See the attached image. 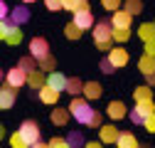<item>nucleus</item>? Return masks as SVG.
Returning <instances> with one entry per match:
<instances>
[{
    "instance_id": "obj_1",
    "label": "nucleus",
    "mask_w": 155,
    "mask_h": 148,
    "mask_svg": "<svg viewBox=\"0 0 155 148\" xmlns=\"http://www.w3.org/2000/svg\"><path fill=\"white\" fill-rule=\"evenodd\" d=\"M94 45H96V49H101V52H111L113 49V25H111V20H99L94 25Z\"/></svg>"
},
{
    "instance_id": "obj_2",
    "label": "nucleus",
    "mask_w": 155,
    "mask_h": 148,
    "mask_svg": "<svg viewBox=\"0 0 155 148\" xmlns=\"http://www.w3.org/2000/svg\"><path fill=\"white\" fill-rule=\"evenodd\" d=\"M67 109H69L71 119H76V123H81V126H89L94 111H96V109H91V104H89L86 99H81V96H74Z\"/></svg>"
},
{
    "instance_id": "obj_3",
    "label": "nucleus",
    "mask_w": 155,
    "mask_h": 148,
    "mask_svg": "<svg viewBox=\"0 0 155 148\" xmlns=\"http://www.w3.org/2000/svg\"><path fill=\"white\" fill-rule=\"evenodd\" d=\"M153 114H155V104H153V101H145V104H135V109L128 111V119H130L135 126H143L145 119L153 116Z\"/></svg>"
},
{
    "instance_id": "obj_4",
    "label": "nucleus",
    "mask_w": 155,
    "mask_h": 148,
    "mask_svg": "<svg viewBox=\"0 0 155 148\" xmlns=\"http://www.w3.org/2000/svg\"><path fill=\"white\" fill-rule=\"evenodd\" d=\"M17 131H20V133H22V138L30 143V148H32L35 143H40V123H37V121H32V119L22 121Z\"/></svg>"
},
{
    "instance_id": "obj_5",
    "label": "nucleus",
    "mask_w": 155,
    "mask_h": 148,
    "mask_svg": "<svg viewBox=\"0 0 155 148\" xmlns=\"http://www.w3.org/2000/svg\"><path fill=\"white\" fill-rule=\"evenodd\" d=\"M5 84H10L12 89H20V86H25L27 84V72L22 69V67H12V69H8L5 72Z\"/></svg>"
},
{
    "instance_id": "obj_6",
    "label": "nucleus",
    "mask_w": 155,
    "mask_h": 148,
    "mask_svg": "<svg viewBox=\"0 0 155 148\" xmlns=\"http://www.w3.org/2000/svg\"><path fill=\"white\" fill-rule=\"evenodd\" d=\"M106 57H108V62H111L116 69H121V67H126V64L130 62L128 49H126V47H121V45H113V49L106 54Z\"/></svg>"
},
{
    "instance_id": "obj_7",
    "label": "nucleus",
    "mask_w": 155,
    "mask_h": 148,
    "mask_svg": "<svg viewBox=\"0 0 155 148\" xmlns=\"http://www.w3.org/2000/svg\"><path fill=\"white\" fill-rule=\"evenodd\" d=\"M30 54L40 62V59H45L47 54H49V42L45 40V37H32L30 40Z\"/></svg>"
},
{
    "instance_id": "obj_8",
    "label": "nucleus",
    "mask_w": 155,
    "mask_h": 148,
    "mask_svg": "<svg viewBox=\"0 0 155 148\" xmlns=\"http://www.w3.org/2000/svg\"><path fill=\"white\" fill-rule=\"evenodd\" d=\"M15 99H17V89H12L10 84L0 86V111H10L15 106Z\"/></svg>"
},
{
    "instance_id": "obj_9",
    "label": "nucleus",
    "mask_w": 155,
    "mask_h": 148,
    "mask_svg": "<svg viewBox=\"0 0 155 148\" xmlns=\"http://www.w3.org/2000/svg\"><path fill=\"white\" fill-rule=\"evenodd\" d=\"M118 136H121V131H118V128H116L113 123H106V126H101V128H99V141H101L104 146H116Z\"/></svg>"
},
{
    "instance_id": "obj_10",
    "label": "nucleus",
    "mask_w": 155,
    "mask_h": 148,
    "mask_svg": "<svg viewBox=\"0 0 155 148\" xmlns=\"http://www.w3.org/2000/svg\"><path fill=\"white\" fill-rule=\"evenodd\" d=\"M71 22L79 27V30H94V15H91V10H79V12H74V17H71Z\"/></svg>"
},
{
    "instance_id": "obj_11",
    "label": "nucleus",
    "mask_w": 155,
    "mask_h": 148,
    "mask_svg": "<svg viewBox=\"0 0 155 148\" xmlns=\"http://www.w3.org/2000/svg\"><path fill=\"white\" fill-rule=\"evenodd\" d=\"M37 94H40V101H42V104H47V106H59V94H62V91H57V89H52V86H42Z\"/></svg>"
},
{
    "instance_id": "obj_12",
    "label": "nucleus",
    "mask_w": 155,
    "mask_h": 148,
    "mask_svg": "<svg viewBox=\"0 0 155 148\" xmlns=\"http://www.w3.org/2000/svg\"><path fill=\"white\" fill-rule=\"evenodd\" d=\"M106 114H108V119H113V121H121V119L128 116V109H126L123 101H111V104L106 106Z\"/></svg>"
},
{
    "instance_id": "obj_13",
    "label": "nucleus",
    "mask_w": 155,
    "mask_h": 148,
    "mask_svg": "<svg viewBox=\"0 0 155 148\" xmlns=\"http://www.w3.org/2000/svg\"><path fill=\"white\" fill-rule=\"evenodd\" d=\"M130 22H133V15L126 12V10H118L111 15V25L113 27H121V30H130Z\"/></svg>"
},
{
    "instance_id": "obj_14",
    "label": "nucleus",
    "mask_w": 155,
    "mask_h": 148,
    "mask_svg": "<svg viewBox=\"0 0 155 148\" xmlns=\"http://www.w3.org/2000/svg\"><path fill=\"white\" fill-rule=\"evenodd\" d=\"M8 20H10L12 25H17V27L25 25V22L30 20V10H27V5H17L15 10H10V17H8Z\"/></svg>"
},
{
    "instance_id": "obj_15",
    "label": "nucleus",
    "mask_w": 155,
    "mask_h": 148,
    "mask_svg": "<svg viewBox=\"0 0 155 148\" xmlns=\"http://www.w3.org/2000/svg\"><path fill=\"white\" fill-rule=\"evenodd\" d=\"M27 86L40 91L42 86H47V74H45L42 69H35V72H30V74H27Z\"/></svg>"
},
{
    "instance_id": "obj_16",
    "label": "nucleus",
    "mask_w": 155,
    "mask_h": 148,
    "mask_svg": "<svg viewBox=\"0 0 155 148\" xmlns=\"http://www.w3.org/2000/svg\"><path fill=\"white\" fill-rule=\"evenodd\" d=\"M104 94V86L99 82H84V99L86 101H96V99H101Z\"/></svg>"
},
{
    "instance_id": "obj_17",
    "label": "nucleus",
    "mask_w": 155,
    "mask_h": 148,
    "mask_svg": "<svg viewBox=\"0 0 155 148\" xmlns=\"http://www.w3.org/2000/svg\"><path fill=\"white\" fill-rule=\"evenodd\" d=\"M69 119H71L69 109H62V106L52 109V114H49V121H52L54 126H67V123H69Z\"/></svg>"
},
{
    "instance_id": "obj_18",
    "label": "nucleus",
    "mask_w": 155,
    "mask_h": 148,
    "mask_svg": "<svg viewBox=\"0 0 155 148\" xmlns=\"http://www.w3.org/2000/svg\"><path fill=\"white\" fill-rule=\"evenodd\" d=\"M67 79L69 77H64L62 72H52V74H47V86H52L57 91H64L67 89Z\"/></svg>"
},
{
    "instance_id": "obj_19",
    "label": "nucleus",
    "mask_w": 155,
    "mask_h": 148,
    "mask_svg": "<svg viewBox=\"0 0 155 148\" xmlns=\"http://www.w3.org/2000/svg\"><path fill=\"white\" fill-rule=\"evenodd\" d=\"M116 148H140V143H138V138H135V133L121 131L118 141H116Z\"/></svg>"
},
{
    "instance_id": "obj_20",
    "label": "nucleus",
    "mask_w": 155,
    "mask_h": 148,
    "mask_svg": "<svg viewBox=\"0 0 155 148\" xmlns=\"http://www.w3.org/2000/svg\"><path fill=\"white\" fill-rule=\"evenodd\" d=\"M133 99H135V104L153 101V89H150L148 84H143V86H135V89H133Z\"/></svg>"
},
{
    "instance_id": "obj_21",
    "label": "nucleus",
    "mask_w": 155,
    "mask_h": 148,
    "mask_svg": "<svg viewBox=\"0 0 155 148\" xmlns=\"http://www.w3.org/2000/svg\"><path fill=\"white\" fill-rule=\"evenodd\" d=\"M64 91H67V94H71V99H74V96H79V94H84V82H81L79 77H69Z\"/></svg>"
},
{
    "instance_id": "obj_22",
    "label": "nucleus",
    "mask_w": 155,
    "mask_h": 148,
    "mask_svg": "<svg viewBox=\"0 0 155 148\" xmlns=\"http://www.w3.org/2000/svg\"><path fill=\"white\" fill-rule=\"evenodd\" d=\"M138 69H140V74H145V77L155 74V57H150V54H143V57L138 59Z\"/></svg>"
},
{
    "instance_id": "obj_23",
    "label": "nucleus",
    "mask_w": 155,
    "mask_h": 148,
    "mask_svg": "<svg viewBox=\"0 0 155 148\" xmlns=\"http://www.w3.org/2000/svg\"><path fill=\"white\" fill-rule=\"evenodd\" d=\"M8 22H10V20H8ZM5 42H8V45H12V47H15V45H20V42H22V30L17 27V25H12V22H10V27H8V37H5Z\"/></svg>"
},
{
    "instance_id": "obj_24",
    "label": "nucleus",
    "mask_w": 155,
    "mask_h": 148,
    "mask_svg": "<svg viewBox=\"0 0 155 148\" xmlns=\"http://www.w3.org/2000/svg\"><path fill=\"white\" fill-rule=\"evenodd\" d=\"M138 37H140L143 42L155 40V22H143V25L138 27Z\"/></svg>"
},
{
    "instance_id": "obj_25",
    "label": "nucleus",
    "mask_w": 155,
    "mask_h": 148,
    "mask_svg": "<svg viewBox=\"0 0 155 148\" xmlns=\"http://www.w3.org/2000/svg\"><path fill=\"white\" fill-rule=\"evenodd\" d=\"M67 141H69V146H71V148H84V146H86V141H84V133H81V131H69V133H67Z\"/></svg>"
},
{
    "instance_id": "obj_26",
    "label": "nucleus",
    "mask_w": 155,
    "mask_h": 148,
    "mask_svg": "<svg viewBox=\"0 0 155 148\" xmlns=\"http://www.w3.org/2000/svg\"><path fill=\"white\" fill-rule=\"evenodd\" d=\"M37 67H40L45 74H52V72H57V59L52 57V54H47L45 59H40V62H37Z\"/></svg>"
},
{
    "instance_id": "obj_27",
    "label": "nucleus",
    "mask_w": 155,
    "mask_h": 148,
    "mask_svg": "<svg viewBox=\"0 0 155 148\" xmlns=\"http://www.w3.org/2000/svg\"><path fill=\"white\" fill-rule=\"evenodd\" d=\"M123 10L130 15H140L143 12V0H123Z\"/></svg>"
},
{
    "instance_id": "obj_28",
    "label": "nucleus",
    "mask_w": 155,
    "mask_h": 148,
    "mask_svg": "<svg viewBox=\"0 0 155 148\" xmlns=\"http://www.w3.org/2000/svg\"><path fill=\"white\" fill-rule=\"evenodd\" d=\"M17 67H22V69H25L27 74H30V72H35V69H40V67H37V59L32 57V54H25V57H20Z\"/></svg>"
},
{
    "instance_id": "obj_29",
    "label": "nucleus",
    "mask_w": 155,
    "mask_h": 148,
    "mask_svg": "<svg viewBox=\"0 0 155 148\" xmlns=\"http://www.w3.org/2000/svg\"><path fill=\"white\" fill-rule=\"evenodd\" d=\"M81 35H84V30H79L74 22L64 25V37H67V40H81Z\"/></svg>"
},
{
    "instance_id": "obj_30",
    "label": "nucleus",
    "mask_w": 155,
    "mask_h": 148,
    "mask_svg": "<svg viewBox=\"0 0 155 148\" xmlns=\"http://www.w3.org/2000/svg\"><path fill=\"white\" fill-rule=\"evenodd\" d=\"M130 40V30H121V27H113V42L116 45H123Z\"/></svg>"
},
{
    "instance_id": "obj_31",
    "label": "nucleus",
    "mask_w": 155,
    "mask_h": 148,
    "mask_svg": "<svg viewBox=\"0 0 155 148\" xmlns=\"http://www.w3.org/2000/svg\"><path fill=\"white\" fill-rule=\"evenodd\" d=\"M101 5H104V10H108L113 15V12L123 10V0H101Z\"/></svg>"
},
{
    "instance_id": "obj_32",
    "label": "nucleus",
    "mask_w": 155,
    "mask_h": 148,
    "mask_svg": "<svg viewBox=\"0 0 155 148\" xmlns=\"http://www.w3.org/2000/svg\"><path fill=\"white\" fill-rule=\"evenodd\" d=\"M10 146H12V148H30V143L22 138V133H20V131H15V133L10 136Z\"/></svg>"
},
{
    "instance_id": "obj_33",
    "label": "nucleus",
    "mask_w": 155,
    "mask_h": 148,
    "mask_svg": "<svg viewBox=\"0 0 155 148\" xmlns=\"http://www.w3.org/2000/svg\"><path fill=\"white\" fill-rule=\"evenodd\" d=\"M47 143H49V148H71V146H69V141H67V138H59V136L49 138Z\"/></svg>"
},
{
    "instance_id": "obj_34",
    "label": "nucleus",
    "mask_w": 155,
    "mask_h": 148,
    "mask_svg": "<svg viewBox=\"0 0 155 148\" xmlns=\"http://www.w3.org/2000/svg\"><path fill=\"white\" fill-rule=\"evenodd\" d=\"M62 5H64V10H67V12H71V15H74L76 10L81 8V0H62Z\"/></svg>"
},
{
    "instance_id": "obj_35",
    "label": "nucleus",
    "mask_w": 155,
    "mask_h": 148,
    "mask_svg": "<svg viewBox=\"0 0 155 148\" xmlns=\"http://www.w3.org/2000/svg\"><path fill=\"white\" fill-rule=\"evenodd\" d=\"M45 5H47V10H49V12H62V10H64L62 0H45Z\"/></svg>"
},
{
    "instance_id": "obj_36",
    "label": "nucleus",
    "mask_w": 155,
    "mask_h": 148,
    "mask_svg": "<svg viewBox=\"0 0 155 148\" xmlns=\"http://www.w3.org/2000/svg\"><path fill=\"white\" fill-rule=\"evenodd\" d=\"M99 69H101L104 74H113V72H116V67H113V64L108 62V57H104V59L99 62Z\"/></svg>"
},
{
    "instance_id": "obj_37",
    "label": "nucleus",
    "mask_w": 155,
    "mask_h": 148,
    "mask_svg": "<svg viewBox=\"0 0 155 148\" xmlns=\"http://www.w3.org/2000/svg\"><path fill=\"white\" fill-rule=\"evenodd\" d=\"M101 121H104V116L99 114V111H94V116L89 121V128H101Z\"/></svg>"
},
{
    "instance_id": "obj_38",
    "label": "nucleus",
    "mask_w": 155,
    "mask_h": 148,
    "mask_svg": "<svg viewBox=\"0 0 155 148\" xmlns=\"http://www.w3.org/2000/svg\"><path fill=\"white\" fill-rule=\"evenodd\" d=\"M143 126H145V131H148V133H155V114H153V116H148Z\"/></svg>"
},
{
    "instance_id": "obj_39",
    "label": "nucleus",
    "mask_w": 155,
    "mask_h": 148,
    "mask_svg": "<svg viewBox=\"0 0 155 148\" xmlns=\"http://www.w3.org/2000/svg\"><path fill=\"white\" fill-rule=\"evenodd\" d=\"M10 17V8L5 5V0H0V20H8Z\"/></svg>"
},
{
    "instance_id": "obj_40",
    "label": "nucleus",
    "mask_w": 155,
    "mask_h": 148,
    "mask_svg": "<svg viewBox=\"0 0 155 148\" xmlns=\"http://www.w3.org/2000/svg\"><path fill=\"white\" fill-rule=\"evenodd\" d=\"M8 27H10L8 20H0V40H5V37H8Z\"/></svg>"
},
{
    "instance_id": "obj_41",
    "label": "nucleus",
    "mask_w": 155,
    "mask_h": 148,
    "mask_svg": "<svg viewBox=\"0 0 155 148\" xmlns=\"http://www.w3.org/2000/svg\"><path fill=\"white\" fill-rule=\"evenodd\" d=\"M145 54H150V57H155V40L145 42Z\"/></svg>"
},
{
    "instance_id": "obj_42",
    "label": "nucleus",
    "mask_w": 155,
    "mask_h": 148,
    "mask_svg": "<svg viewBox=\"0 0 155 148\" xmlns=\"http://www.w3.org/2000/svg\"><path fill=\"white\" fill-rule=\"evenodd\" d=\"M84 148H104V143H101V141H99V143H96V141H89Z\"/></svg>"
},
{
    "instance_id": "obj_43",
    "label": "nucleus",
    "mask_w": 155,
    "mask_h": 148,
    "mask_svg": "<svg viewBox=\"0 0 155 148\" xmlns=\"http://www.w3.org/2000/svg\"><path fill=\"white\" fill-rule=\"evenodd\" d=\"M145 79H148V86L155 89V74H150V77H145Z\"/></svg>"
},
{
    "instance_id": "obj_44",
    "label": "nucleus",
    "mask_w": 155,
    "mask_h": 148,
    "mask_svg": "<svg viewBox=\"0 0 155 148\" xmlns=\"http://www.w3.org/2000/svg\"><path fill=\"white\" fill-rule=\"evenodd\" d=\"M32 148H49V143H45V141H40V143H35Z\"/></svg>"
},
{
    "instance_id": "obj_45",
    "label": "nucleus",
    "mask_w": 155,
    "mask_h": 148,
    "mask_svg": "<svg viewBox=\"0 0 155 148\" xmlns=\"http://www.w3.org/2000/svg\"><path fill=\"white\" fill-rule=\"evenodd\" d=\"M3 138H5V126L0 123V141H3Z\"/></svg>"
},
{
    "instance_id": "obj_46",
    "label": "nucleus",
    "mask_w": 155,
    "mask_h": 148,
    "mask_svg": "<svg viewBox=\"0 0 155 148\" xmlns=\"http://www.w3.org/2000/svg\"><path fill=\"white\" fill-rule=\"evenodd\" d=\"M3 84H5V72L0 69V86H3Z\"/></svg>"
},
{
    "instance_id": "obj_47",
    "label": "nucleus",
    "mask_w": 155,
    "mask_h": 148,
    "mask_svg": "<svg viewBox=\"0 0 155 148\" xmlns=\"http://www.w3.org/2000/svg\"><path fill=\"white\" fill-rule=\"evenodd\" d=\"M30 3H35V0H22V5H30Z\"/></svg>"
},
{
    "instance_id": "obj_48",
    "label": "nucleus",
    "mask_w": 155,
    "mask_h": 148,
    "mask_svg": "<svg viewBox=\"0 0 155 148\" xmlns=\"http://www.w3.org/2000/svg\"><path fill=\"white\" fill-rule=\"evenodd\" d=\"M153 22H155V20H153Z\"/></svg>"
}]
</instances>
